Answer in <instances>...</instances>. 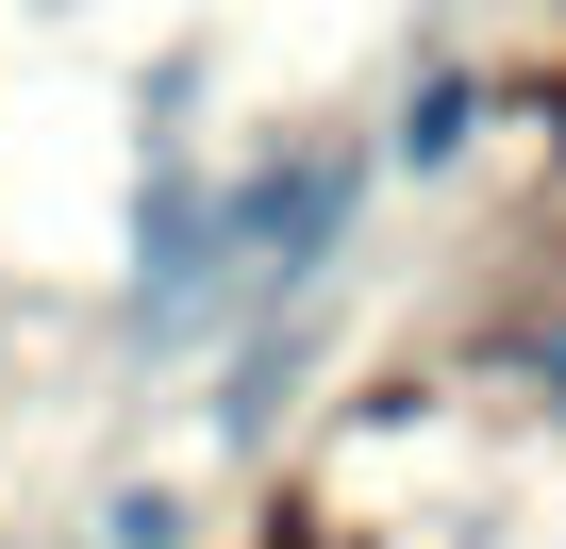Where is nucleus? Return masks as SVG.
<instances>
[{
  "label": "nucleus",
  "mask_w": 566,
  "mask_h": 549,
  "mask_svg": "<svg viewBox=\"0 0 566 549\" xmlns=\"http://www.w3.org/2000/svg\"><path fill=\"white\" fill-rule=\"evenodd\" d=\"M101 532H117V549H184V499H117Z\"/></svg>",
  "instance_id": "obj_4"
},
{
  "label": "nucleus",
  "mask_w": 566,
  "mask_h": 549,
  "mask_svg": "<svg viewBox=\"0 0 566 549\" xmlns=\"http://www.w3.org/2000/svg\"><path fill=\"white\" fill-rule=\"evenodd\" d=\"M334 233H350V167H266V183H233V284H250V300L301 284Z\"/></svg>",
  "instance_id": "obj_2"
},
{
  "label": "nucleus",
  "mask_w": 566,
  "mask_h": 549,
  "mask_svg": "<svg viewBox=\"0 0 566 549\" xmlns=\"http://www.w3.org/2000/svg\"><path fill=\"white\" fill-rule=\"evenodd\" d=\"M400 150H417V167H450V150H467V84H433V101L400 117Z\"/></svg>",
  "instance_id": "obj_3"
},
{
  "label": "nucleus",
  "mask_w": 566,
  "mask_h": 549,
  "mask_svg": "<svg viewBox=\"0 0 566 549\" xmlns=\"http://www.w3.org/2000/svg\"><path fill=\"white\" fill-rule=\"evenodd\" d=\"M533 383H566V334H533Z\"/></svg>",
  "instance_id": "obj_5"
},
{
  "label": "nucleus",
  "mask_w": 566,
  "mask_h": 549,
  "mask_svg": "<svg viewBox=\"0 0 566 549\" xmlns=\"http://www.w3.org/2000/svg\"><path fill=\"white\" fill-rule=\"evenodd\" d=\"M217 300H233V200H217V183H150V284H134V334L184 350Z\"/></svg>",
  "instance_id": "obj_1"
}]
</instances>
